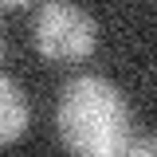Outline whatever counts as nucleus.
Returning <instances> with one entry per match:
<instances>
[{
  "instance_id": "nucleus-4",
  "label": "nucleus",
  "mask_w": 157,
  "mask_h": 157,
  "mask_svg": "<svg viewBox=\"0 0 157 157\" xmlns=\"http://www.w3.org/2000/svg\"><path fill=\"white\" fill-rule=\"evenodd\" d=\"M118 157H157V145H153V137H141V141H130Z\"/></svg>"
},
{
  "instance_id": "nucleus-3",
  "label": "nucleus",
  "mask_w": 157,
  "mask_h": 157,
  "mask_svg": "<svg viewBox=\"0 0 157 157\" xmlns=\"http://www.w3.org/2000/svg\"><path fill=\"white\" fill-rule=\"evenodd\" d=\"M28 118H32V110H28V98L20 90V82L0 71V149L12 145L16 137H24Z\"/></svg>"
},
{
  "instance_id": "nucleus-1",
  "label": "nucleus",
  "mask_w": 157,
  "mask_h": 157,
  "mask_svg": "<svg viewBox=\"0 0 157 157\" xmlns=\"http://www.w3.org/2000/svg\"><path fill=\"white\" fill-rule=\"evenodd\" d=\"M55 126L75 157H118L134 141L130 102L110 78L98 75H78L63 86Z\"/></svg>"
},
{
  "instance_id": "nucleus-5",
  "label": "nucleus",
  "mask_w": 157,
  "mask_h": 157,
  "mask_svg": "<svg viewBox=\"0 0 157 157\" xmlns=\"http://www.w3.org/2000/svg\"><path fill=\"white\" fill-rule=\"evenodd\" d=\"M0 55H4V36H0Z\"/></svg>"
},
{
  "instance_id": "nucleus-2",
  "label": "nucleus",
  "mask_w": 157,
  "mask_h": 157,
  "mask_svg": "<svg viewBox=\"0 0 157 157\" xmlns=\"http://www.w3.org/2000/svg\"><path fill=\"white\" fill-rule=\"evenodd\" d=\"M32 36L43 59L55 63H71V59H86L98 43V28L86 8L78 4H63V0H47L36 8V24Z\"/></svg>"
}]
</instances>
